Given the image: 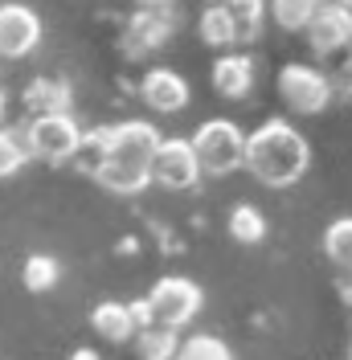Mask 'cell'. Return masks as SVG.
Here are the masks:
<instances>
[{"label": "cell", "instance_id": "28", "mask_svg": "<svg viewBox=\"0 0 352 360\" xmlns=\"http://www.w3.org/2000/svg\"><path fill=\"white\" fill-rule=\"evenodd\" d=\"M340 295H344V303L352 307V270H348V278H344V287H340Z\"/></svg>", "mask_w": 352, "mask_h": 360}, {"label": "cell", "instance_id": "25", "mask_svg": "<svg viewBox=\"0 0 352 360\" xmlns=\"http://www.w3.org/2000/svg\"><path fill=\"white\" fill-rule=\"evenodd\" d=\"M328 82H332V90H340V94L352 98V53L344 58V66L336 70V78H328Z\"/></svg>", "mask_w": 352, "mask_h": 360}, {"label": "cell", "instance_id": "29", "mask_svg": "<svg viewBox=\"0 0 352 360\" xmlns=\"http://www.w3.org/2000/svg\"><path fill=\"white\" fill-rule=\"evenodd\" d=\"M0 119H4V90H0Z\"/></svg>", "mask_w": 352, "mask_h": 360}, {"label": "cell", "instance_id": "27", "mask_svg": "<svg viewBox=\"0 0 352 360\" xmlns=\"http://www.w3.org/2000/svg\"><path fill=\"white\" fill-rule=\"evenodd\" d=\"M135 4H139V8H168L172 0H135Z\"/></svg>", "mask_w": 352, "mask_h": 360}, {"label": "cell", "instance_id": "4", "mask_svg": "<svg viewBox=\"0 0 352 360\" xmlns=\"http://www.w3.org/2000/svg\"><path fill=\"white\" fill-rule=\"evenodd\" d=\"M144 303H148L152 323L180 332L184 323H193V319H197L201 303H205V295H201V287L193 283V278H184V274H164Z\"/></svg>", "mask_w": 352, "mask_h": 360}, {"label": "cell", "instance_id": "8", "mask_svg": "<svg viewBox=\"0 0 352 360\" xmlns=\"http://www.w3.org/2000/svg\"><path fill=\"white\" fill-rule=\"evenodd\" d=\"M42 41V17L29 4H0V58H25Z\"/></svg>", "mask_w": 352, "mask_h": 360}, {"label": "cell", "instance_id": "3", "mask_svg": "<svg viewBox=\"0 0 352 360\" xmlns=\"http://www.w3.org/2000/svg\"><path fill=\"white\" fill-rule=\"evenodd\" d=\"M193 156H197V168L209 172V176H230L242 168L246 156V135L234 119H205L197 131H193Z\"/></svg>", "mask_w": 352, "mask_h": 360}, {"label": "cell", "instance_id": "9", "mask_svg": "<svg viewBox=\"0 0 352 360\" xmlns=\"http://www.w3.org/2000/svg\"><path fill=\"white\" fill-rule=\"evenodd\" d=\"M172 29H176V21H172L168 8H139L132 21H127V29H123V53L127 58H139V53H148V49L168 41Z\"/></svg>", "mask_w": 352, "mask_h": 360}, {"label": "cell", "instance_id": "21", "mask_svg": "<svg viewBox=\"0 0 352 360\" xmlns=\"http://www.w3.org/2000/svg\"><path fill=\"white\" fill-rule=\"evenodd\" d=\"M197 29H201V41H205V45H218V49H221V45H234V41H238V29H234V21H230V13H225V8H218V4H205Z\"/></svg>", "mask_w": 352, "mask_h": 360}, {"label": "cell", "instance_id": "12", "mask_svg": "<svg viewBox=\"0 0 352 360\" xmlns=\"http://www.w3.org/2000/svg\"><path fill=\"white\" fill-rule=\"evenodd\" d=\"M90 328L99 332V340H107V344H127V340L139 332L135 319H132V307L119 303V299H103V303L90 311Z\"/></svg>", "mask_w": 352, "mask_h": 360}, {"label": "cell", "instance_id": "26", "mask_svg": "<svg viewBox=\"0 0 352 360\" xmlns=\"http://www.w3.org/2000/svg\"><path fill=\"white\" fill-rule=\"evenodd\" d=\"M66 360H103V356H99L94 348H78V352H70Z\"/></svg>", "mask_w": 352, "mask_h": 360}, {"label": "cell", "instance_id": "23", "mask_svg": "<svg viewBox=\"0 0 352 360\" xmlns=\"http://www.w3.org/2000/svg\"><path fill=\"white\" fill-rule=\"evenodd\" d=\"M315 8H320V0H270L275 21L283 25V29H291V33H299L315 17Z\"/></svg>", "mask_w": 352, "mask_h": 360}, {"label": "cell", "instance_id": "32", "mask_svg": "<svg viewBox=\"0 0 352 360\" xmlns=\"http://www.w3.org/2000/svg\"><path fill=\"white\" fill-rule=\"evenodd\" d=\"M348 360H352V348H348Z\"/></svg>", "mask_w": 352, "mask_h": 360}, {"label": "cell", "instance_id": "18", "mask_svg": "<svg viewBox=\"0 0 352 360\" xmlns=\"http://www.w3.org/2000/svg\"><path fill=\"white\" fill-rule=\"evenodd\" d=\"M230 238L242 242V246H258V242H266L263 209H254V205H234V209H230Z\"/></svg>", "mask_w": 352, "mask_h": 360}, {"label": "cell", "instance_id": "6", "mask_svg": "<svg viewBox=\"0 0 352 360\" xmlns=\"http://www.w3.org/2000/svg\"><path fill=\"white\" fill-rule=\"evenodd\" d=\"M279 94H283V103L295 115H320L328 111L336 90H332L328 74L303 66V62H291V66L279 70Z\"/></svg>", "mask_w": 352, "mask_h": 360}, {"label": "cell", "instance_id": "2", "mask_svg": "<svg viewBox=\"0 0 352 360\" xmlns=\"http://www.w3.org/2000/svg\"><path fill=\"white\" fill-rule=\"evenodd\" d=\"M160 143V131L144 119H132V123H119L111 127V143H107V164L99 172V184L119 193V197H132L139 193L148 180V168H152V152Z\"/></svg>", "mask_w": 352, "mask_h": 360}, {"label": "cell", "instance_id": "31", "mask_svg": "<svg viewBox=\"0 0 352 360\" xmlns=\"http://www.w3.org/2000/svg\"><path fill=\"white\" fill-rule=\"evenodd\" d=\"M344 8H348V13H352V0H344Z\"/></svg>", "mask_w": 352, "mask_h": 360}, {"label": "cell", "instance_id": "13", "mask_svg": "<svg viewBox=\"0 0 352 360\" xmlns=\"http://www.w3.org/2000/svg\"><path fill=\"white\" fill-rule=\"evenodd\" d=\"M213 86L221 98H246L254 86V62L246 53H225L213 62Z\"/></svg>", "mask_w": 352, "mask_h": 360}, {"label": "cell", "instance_id": "10", "mask_svg": "<svg viewBox=\"0 0 352 360\" xmlns=\"http://www.w3.org/2000/svg\"><path fill=\"white\" fill-rule=\"evenodd\" d=\"M303 29H308V41L315 53H336V49L352 45V13L344 4H320Z\"/></svg>", "mask_w": 352, "mask_h": 360}, {"label": "cell", "instance_id": "24", "mask_svg": "<svg viewBox=\"0 0 352 360\" xmlns=\"http://www.w3.org/2000/svg\"><path fill=\"white\" fill-rule=\"evenodd\" d=\"M25 164H29V152H25V143L17 135H8L0 127V180L13 176V172H21Z\"/></svg>", "mask_w": 352, "mask_h": 360}, {"label": "cell", "instance_id": "15", "mask_svg": "<svg viewBox=\"0 0 352 360\" xmlns=\"http://www.w3.org/2000/svg\"><path fill=\"white\" fill-rule=\"evenodd\" d=\"M107 143H111V127L82 131V135H78V143H74V156H70V164H74L82 176L99 180L103 164H107Z\"/></svg>", "mask_w": 352, "mask_h": 360}, {"label": "cell", "instance_id": "19", "mask_svg": "<svg viewBox=\"0 0 352 360\" xmlns=\"http://www.w3.org/2000/svg\"><path fill=\"white\" fill-rule=\"evenodd\" d=\"M324 254L332 266H340L344 274L352 270V217H336L324 229Z\"/></svg>", "mask_w": 352, "mask_h": 360}, {"label": "cell", "instance_id": "17", "mask_svg": "<svg viewBox=\"0 0 352 360\" xmlns=\"http://www.w3.org/2000/svg\"><path fill=\"white\" fill-rule=\"evenodd\" d=\"M132 340H135V352H139V360H172L176 348H180L176 332H172V328H160V323L139 328Z\"/></svg>", "mask_w": 352, "mask_h": 360}, {"label": "cell", "instance_id": "5", "mask_svg": "<svg viewBox=\"0 0 352 360\" xmlns=\"http://www.w3.org/2000/svg\"><path fill=\"white\" fill-rule=\"evenodd\" d=\"M78 123L70 115H33V123L25 127V152L45 164H70L74 143H78Z\"/></svg>", "mask_w": 352, "mask_h": 360}, {"label": "cell", "instance_id": "7", "mask_svg": "<svg viewBox=\"0 0 352 360\" xmlns=\"http://www.w3.org/2000/svg\"><path fill=\"white\" fill-rule=\"evenodd\" d=\"M148 180H156L160 188H193L201 180V168H197V156H193V143L180 139V135H160L152 152V168H148Z\"/></svg>", "mask_w": 352, "mask_h": 360}, {"label": "cell", "instance_id": "11", "mask_svg": "<svg viewBox=\"0 0 352 360\" xmlns=\"http://www.w3.org/2000/svg\"><path fill=\"white\" fill-rule=\"evenodd\" d=\"M139 94H144V103L160 115H176V111L189 107V82H184L176 70H164V66H156V70L144 74Z\"/></svg>", "mask_w": 352, "mask_h": 360}, {"label": "cell", "instance_id": "30", "mask_svg": "<svg viewBox=\"0 0 352 360\" xmlns=\"http://www.w3.org/2000/svg\"><path fill=\"white\" fill-rule=\"evenodd\" d=\"M320 4H344V0H320Z\"/></svg>", "mask_w": 352, "mask_h": 360}, {"label": "cell", "instance_id": "16", "mask_svg": "<svg viewBox=\"0 0 352 360\" xmlns=\"http://www.w3.org/2000/svg\"><path fill=\"white\" fill-rule=\"evenodd\" d=\"M230 13V21L238 29V41H254L258 29H263V13H266V0H209Z\"/></svg>", "mask_w": 352, "mask_h": 360}, {"label": "cell", "instance_id": "14", "mask_svg": "<svg viewBox=\"0 0 352 360\" xmlns=\"http://www.w3.org/2000/svg\"><path fill=\"white\" fill-rule=\"evenodd\" d=\"M25 107L33 115H70V86L62 78H33L25 90Z\"/></svg>", "mask_w": 352, "mask_h": 360}, {"label": "cell", "instance_id": "20", "mask_svg": "<svg viewBox=\"0 0 352 360\" xmlns=\"http://www.w3.org/2000/svg\"><path fill=\"white\" fill-rule=\"evenodd\" d=\"M58 274H62L58 258H49V254H29L25 266H21V283L33 295H42V291H54V287H58Z\"/></svg>", "mask_w": 352, "mask_h": 360}, {"label": "cell", "instance_id": "1", "mask_svg": "<svg viewBox=\"0 0 352 360\" xmlns=\"http://www.w3.org/2000/svg\"><path fill=\"white\" fill-rule=\"evenodd\" d=\"M242 168L266 188H291L295 180L308 176L311 168V143L303 131H295L287 119H266L263 127L246 135Z\"/></svg>", "mask_w": 352, "mask_h": 360}, {"label": "cell", "instance_id": "22", "mask_svg": "<svg viewBox=\"0 0 352 360\" xmlns=\"http://www.w3.org/2000/svg\"><path fill=\"white\" fill-rule=\"evenodd\" d=\"M172 360H234V352H230V344H225L221 336L197 332V336L180 340V348H176Z\"/></svg>", "mask_w": 352, "mask_h": 360}]
</instances>
